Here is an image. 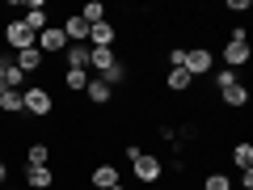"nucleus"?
Listing matches in <instances>:
<instances>
[{"label": "nucleus", "mask_w": 253, "mask_h": 190, "mask_svg": "<svg viewBox=\"0 0 253 190\" xmlns=\"http://www.w3.org/2000/svg\"><path fill=\"white\" fill-rule=\"evenodd\" d=\"M21 110H26L30 118H46L55 110V93L46 89V85H26V89H21Z\"/></svg>", "instance_id": "1"}, {"label": "nucleus", "mask_w": 253, "mask_h": 190, "mask_svg": "<svg viewBox=\"0 0 253 190\" xmlns=\"http://www.w3.org/2000/svg\"><path fill=\"white\" fill-rule=\"evenodd\" d=\"M131 173H135V182H144V186H156V182L165 178V161L156 152H139L135 161H131Z\"/></svg>", "instance_id": "2"}, {"label": "nucleus", "mask_w": 253, "mask_h": 190, "mask_svg": "<svg viewBox=\"0 0 253 190\" xmlns=\"http://www.w3.org/2000/svg\"><path fill=\"white\" fill-rule=\"evenodd\" d=\"M194 81H203V76H211V68H215V51L211 47H186V63H181Z\"/></svg>", "instance_id": "3"}, {"label": "nucleus", "mask_w": 253, "mask_h": 190, "mask_svg": "<svg viewBox=\"0 0 253 190\" xmlns=\"http://www.w3.org/2000/svg\"><path fill=\"white\" fill-rule=\"evenodd\" d=\"M0 38H4V43H9L13 51H26V47H34V43H38V38L30 34L26 26H21V17H9V21H4V30H0Z\"/></svg>", "instance_id": "4"}, {"label": "nucleus", "mask_w": 253, "mask_h": 190, "mask_svg": "<svg viewBox=\"0 0 253 190\" xmlns=\"http://www.w3.org/2000/svg\"><path fill=\"white\" fill-rule=\"evenodd\" d=\"M219 59H224L228 72H236V68H245V63L253 59V47L249 43H224L219 47Z\"/></svg>", "instance_id": "5"}, {"label": "nucleus", "mask_w": 253, "mask_h": 190, "mask_svg": "<svg viewBox=\"0 0 253 190\" xmlns=\"http://www.w3.org/2000/svg\"><path fill=\"white\" fill-rule=\"evenodd\" d=\"M46 17H51V13H46V0H30V4H26V17H21V26H26L30 34L38 38V34L46 30V26H51Z\"/></svg>", "instance_id": "6"}, {"label": "nucleus", "mask_w": 253, "mask_h": 190, "mask_svg": "<svg viewBox=\"0 0 253 190\" xmlns=\"http://www.w3.org/2000/svg\"><path fill=\"white\" fill-rule=\"evenodd\" d=\"M114 63H118L114 47H89V76H106Z\"/></svg>", "instance_id": "7"}, {"label": "nucleus", "mask_w": 253, "mask_h": 190, "mask_svg": "<svg viewBox=\"0 0 253 190\" xmlns=\"http://www.w3.org/2000/svg\"><path fill=\"white\" fill-rule=\"evenodd\" d=\"M219 101H224L228 110H245V106L253 101V89H249L245 81H236V85H228V89L219 93Z\"/></svg>", "instance_id": "8"}, {"label": "nucleus", "mask_w": 253, "mask_h": 190, "mask_svg": "<svg viewBox=\"0 0 253 190\" xmlns=\"http://www.w3.org/2000/svg\"><path fill=\"white\" fill-rule=\"evenodd\" d=\"M38 51H42V55H63V47H68V38H63V30L59 26H46L42 30V34H38Z\"/></svg>", "instance_id": "9"}, {"label": "nucleus", "mask_w": 253, "mask_h": 190, "mask_svg": "<svg viewBox=\"0 0 253 190\" xmlns=\"http://www.w3.org/2000/svg\"><path fill=\"white\" fill-rule=\"evenodd\" d=\"M59 30H63V38H68V43H84V47H89V21H84L81 13H68Z\"/></svg>", "instance_id": "10"}, {"label": "nucleus", "mask_w": 253, "mask_h": 190, "mask_svg": "<svg viewBox=\"0 0 253 190\" xmlns=\"http://www.w3.org/2000/svg\"><path fill=\"white\" fill-rule=\"evenodd\" d=\"M118 182H123V178H118V169H114L110 161L93 165V173H89V186H93V190H110V186H118Z\"/></svg>", "instance_id": "11"}, {"label": "nucleus", "mask_w": 253, "mask_h": 190, "mask_svg": "<svg viewBox=\"0 0 253 190\" xmlns=\"http://www.w3.org/2000/svg\"><path fill=\"white\" fill-rule=\"evenodd\" d=\"M30 190H55V169L51 165H38V169H21Z\"/></svg>", "instance_id": "12"}, {"label": "nucleus", "mask_w": 253, "mask_h": 190, "mask_svg": "<svg viewBox=\"0 0 253 190\" xmlns=\"http://www.w3.org/2000/svg\"><path fill=\"white\" fill-rule=\"evenodd\" d=\"M13 63H17V68H21V72H38V68H42V63H46V55L42 51H38V47H26V51H13Z\"/></svg>", "instance_id": "13"}, {"label": "nucleus", "mask_w": 253, "mask_h": 190, "mask_svg": "<svg viewBox=\"0 0 253 190\" xmlns=\"http://www.w3.org/2000/svg\"><path fill=\"white\" fill-rule=\"evenodd\" d=\"M84 97H89L93 106H110V101H114V89H110L101 76H89V85H84Z\"/></svg>", "instance_id": "14"}, {"label": "nucleus", "mask_w": 253, "mask_h": 190, "mask_svg": "<svg viewBox=\"0 0 253 190\" xmlns=\"http://www.w3.org/2000/svg\"><path fill=\"white\" fill-rule=\"evenodd\" d=\"M63 68H81V72H89V47H84V43H68V47H63Z\"/></svg>", "instance_id": "15"}, {"label": "nucleus", "mask_w": 253, "mask_h": 190, "mask_svg": "<svg viewBox=\"0 0 253 190\" xmlns=\"http://www.w3.org/2000/svg\"><path fill=\"white\" fill-rule=\"evenodd\" d=\"M51 152H55V148L46 144V140H34V144L26 148V169H38V165H51Z\"/></svg>", "instance_id": "16"}, {"label": "nucleus", "mask_w": 253, "mask_h": 190, "mask_svg": "<svg viewBox=\"0 0 253 190\" xmlns=\"http://www.w3.org/2000/svg\"><path fill=\"white\" fill-rule=\"evenodd\" d=\"M114 38H118L114 21H97V26H89V47H114Z\"/></svg>", "instance_id": "17"}, {"label": "nucleus", "mask_w": 253, "mask_h": 190, "mask_svg": "<svg viewBox=\"0 0 253 190\" xmlns=\"http://www.w3.org/2000/svg\"><path fill=\"white\" fill-rule=\"evenodd\" d=\"M165 89H169V93H190V89H194V76H190L186 68H169V76H165Z\"/></svg>", "instance_id": "18"}, {"label": "nucleus", "mask_w": 253, "mask_h": 190, "mask_svg": "<svg viewBox=\"0 0 253 190\" xmlns=\"http://www.w3.org/2000/svg\"><path fill=\"white\" fill-rule=\"evenodd\" d=\"M81 17L89 21V26H97V21H110V9L101 4V0H84V4H81Z\"/></svg>", "instance_id": "19"}, {"label": "nucleus", "mask_w": 253, "mask_h": 190, "mask_svg": "<svg viewBox=\"0 0 253 190\" xmlns=\"http://www.w3.org/2000/svg\"><path fill=\"white\" fill-rule=\"evenodd\" d=\"M84 85H89V72H81V68H63V89H68V93H84Z\"/></svg>", "instance_id": "20"}, {"label": "nucleus", "mask_w": 253, "mask_h": 190, "mask_svg": "<svg viewBox=\"0 0 253 190\" xmlns=\"http://www.w3.org/2000/svg\"><path fill=\"white\" fill-rule=\"evenodd\" d=\"M0 114H26L21 110V89H0Z\"/></svg>", "instance_id": "21"}, {"label": "nucleus", "mask_w": 253, "mask_h": 190, "mask_svg": "<svg viewBox=\"0 0 253 190\" xmlns=\"http://www.w3.org/2000/svg\"><path fill=\"white\" fill-rule=\"evenodd\" d=\"M232 165H236V169H253V144H249V140L232 144Z\"/></svg>", "instance_id": "22"}, {"label": "nucleus", "mask_w": 253, "mask_h": 190, "mask_svg": "<svg viewBox=\"0 0 253 190\" xmlns=\"http://www.w3.org/2000/svg\"><path fill=\"white\" fill-rule=\"evenodd\" d=\"M199 190H232V178H228V173H219V169H211L207 178H203Z\"/></svg>", "instance_id": "23"}, {"label": "nucleus", "mask_w": 253, "mask_h": 190, "mask_svg": "<svg viewBox=\"0 0 253 190\" xmlns=\"http://www.w3.org/2000/svg\"><path fill=\"white\" fill-rule=\"evenodd\" d=\"M101 81H106V85H110V89H114V93H118V85H123V81H126V63H123V59H118V63H114V68H110V72H106V76H101Z\"/></svg>", "instance_id": "24"}, {"label": "nucleus", "mask_w": 253, "mask_h": 190, "mask_svg": "<svg viewBox=\"0 0 253 190\" xmlns=\"http://www.w3.org/2000/svg\"><path fill=\"white\" fill-rule=\"evenodd\" d=\"M236 81H241V76H236V72H228V68H215V72H211V85H215L219 93H224L228 85H236Z\"/></svg>", "instance_id": "25"}, {"label": "nucleus", "mask_w": 253, "mask_h": 190, "mask_svg": "<svg viewBox=\"0 0 253 190\" xmlns=\"http://www.w3.org/2000/svg\"><path fill=\"white\" fill-rule=\"evenodd\" d=\"M165 59H169V68H181V63H186V47H169Z\"/></svg>", "instance_id": "26"}, {"label": "nucleus", "mask_w": 253, "mask_h": 190, "mask_svg": "<svg viewBox=\"0 0 253 190\" xmlns=\"http://www.w3.org/2000/svg\"><path fill=\"white\" fill-rule=\"evenodd\" d=\"M228 43H249V30H245V26H232V34H228Z\"/></svg>", "instance_id": "27"}, {"label": "nucleus", "mask_w": 253, "mask_h": 190, "mask_svg": "<svg viewBox=\"0 0 253 190\" xmlns=\"http://www.w3.org/2000/svg\"><path fill=\"white\" fill-rule=\"evenodd\" d=\"M249 9H253L249 0H228V13H249Z\"/></svg>", "instance_id": "28"}, {"label": "nucleus", "mask_w": 253, "mask_h": 190, "mask_svg": "<svg viewBox=\"0 0 253 190\" xmlns=\"http://www.w3.org/2000/svg\"><path fill=\"white\" fill-rule=\"evenodd\" d=\"M232 186H245V190H253V169H241V182H232Z\"/></svg>", "instance_id": "29"}, {"label": "nucleus", "mask_w": 253, "mask_h": 190, "mask_svg": "<svg viewBox=\"0 0 253 190\" xmlns=\"http://www.w3.org/2000/svg\"><path fill=\"white\" fill-rule=\"evenodd\" d=\"M0 186H9V161L0 156Z\"/></svg>", "instance_id": "30"}, {"label": "nucleus", "mask_w": 253, "mask_h": 190, "mask_svg": "<svg viewBox=\"0 0 253 190\" xmlns=\"http://www.w3.org/2000/svg\"><path fill=\"white\" fill-rule=\"evenodd\" d=\"M0 190H21V186H13V182H9V186H0Z\"/></svg>", "instance_id": "31"}, {"label": "nucleus", "mask_w": 253, "mask_h": 190, "mask_svg": "<svg viewBox=\"0 0 253 190\" xmlns=\"http://www.w3.org/2000/svg\"><path fill=\"white\" fill-rule=\"evenodd\" d=\"M110 190H126V186H123V182H118V186H110Z\"/></svg>", "instance_id": "32"}]
</instances>
